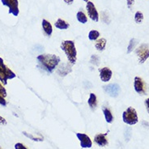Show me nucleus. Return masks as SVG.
Instances as JSON below:
<instances>
[{"mask_svg": "<svg viewBox=\"0 0 149 149\" xmlns=\"http://www.w3.org/2000/svg\"><path fill=\"white\" fill-rule=\"evenodd\" d=\"M37 59L41 67L49 73H52L61 62L59 57L56 54H40Z\"/></svg>", "mask_w": 149, "mask_h": 149, "instance_id": "f257e3e1", "label": "nucleus"}, {"mask_svg": "<svg viewBox=\"0 0 149 149\" xmlns=\"http://www.w3.org/2000/svg\"><path fill=\"white\" fill-rule=\"evenodd\" d=\"M61 49L65 53L67 59L71 65H74L77 61V51L73 41L67 40L63 41L61 44Z\"/></svg>", "mask_w": 149, "mask_h": 149, "instance_id": "f03ea898", "label": "nucleus"}, {"mask_svg": "<svg viewBox=\"0 0 149 149\" xmlns=\"http://www.w3.org/2000/svg\"><path fill=\"white\" fill-rule=\"evenodd\" d=\"M15 76L16 74L5 65L3 59L0 57V82L6 85L8 84V79H14Z\"/></svg>", "mask_w": 149, "mask_h": 149, "instance_id": "7ed1b4c3", "label": "nucleus"}, {"mask_svg": "<svg viewBox=\"0 0 149 149\" xmlns=\"http://www.w3.org/2000/svg\"><path fill=\"white\" fill-rule=\"evenodd\" d=\"M123 120L124 123L130 126L137 124L139 122V118L135 109L133 107H128L123 112Z\"/></svg>", "mask_w": 149, "mask_h": 149, "instance_id": "20e7f679", "label": "nucleus"}, {"mask_svg": "<svg viewBox=\"0 0 149 149\" xmlns=\"http://www.w3.org/2000/svg\"><path fill=\"white\" fill-rule=\"evenodd\" d=\"M139 63H144L149 58V45L148 44H142L135 50Z\"/></svg>", "mask_w": 149, "mask_h": 149, "instance_id": "39448f33", "label": "nucleus"}, {"mask_svg": "<svg viewBox=\"0 0 149 149\" xmlns=\"http://www.w3.org/2000/svg\"><path fill=\"white\" fill-rule=\"evenodd\" d=\"M2 3L4 6H7L9 8V13L12 14L15 16H17L19 15V3L18 0H1Z\"/></svg>", "mask_w": 149, "mask_h": 149, "instance_id": "423d86ee", "label": "nucleus"}, {"mask_svg": "<svg viewBox=\"0 0 149 149\" xmlns=\"http://www.w3.org/2000/svg\"><path fill=\"white\" fill-rule=\"evenodd\" d=\"M134 91L139 95H145L147 93V85L145 82L143 81V79L139 76L134 77Z\"/></svg>", "mask_w": 149, "mask_h": 149, "instance_id": "0eeeda50", "label": "nucleus"}, {"mask_svg": "<svg viewBox=\"0 0 149 149\" xmlns=\"http://www.w3.org/2000/svg\"><path fill=\"white\" fill-rule=\"evenodd\" d=\"M86 10H87V12H88V15L89 16V18L94 22H98L99 14H98V11H97V8H96L93 2L88 1L87 3V4H86Z\"/></svg>", "mask_w": 149, "mask_h": 149, "instance_id": "6e6552de", "label": "nucleus"}, {"mask_svg": "<svg viewBox=\"0 0 149 149\" xmlns=\"http://www.w3.org/2000/svg\"><path fill=\"white\" fill-rule=\"evenodd\" d=\"M77 138L80 142V146L83 148H90L93 146V142L89 138V136H88L86 134L84 133H77L76 134Z\"/></svg>", "mask_w": 149, "mask_h": 149, "instance_id": "1a4fd4ad", "label": "nucleus"}, {"mask_svg": "<svg viewBox=\"0 0 149 149\" xmlns=\"http://www.w3.org/2000/svg\"><path fill=\"white\" fill-rule=\"evenodd\" d=\"M104 90L111 97H117L119 95L120 86L118 84H110L104 86Z\"/></svg>", "mask_w": 149, "mask_h": 149, "instance_id": "9d476101", "label": "nucleus"}, {"mask_svg": "<svg viewBox=\"0 0 149 149\" xmlns=\"http://www.w3.org/2000/svg\"><path fill=\"white\" fill-rule=\"evenodd\" d=\"M99 73H100V79L102 82L106 83L109 82L112 78V74L113 72L109 68V67H102L99 69Z\"/></svg>", "mask_w": 149, "mask_h": 149, "instance_id": "9b49d317", "label": "nucleus"}, {"mask_svg": "<svg viewBox=\"0 0 149 149\" xmlns=\"http://www.w3.org/2000/svg\"><path fill=\"white\" fill-rule=\"evenodd\" d=\"M108 133H104V134H97L95 138H94V142L97 143V145L100 146V147H104L109 143L108 139L106 138Z\"/></svg>", "mask_w": 149, "mask_h": 149, "instance_id": "f8f14e48", "label": "nucleus"}, {"mask_svg": "<svg viewBox=\"0 0 149 149\" xmlns=\"http://www.w3.org/2000/svg\"><path fill=\"white\" fill-rule=\"evenodd\" d=\"M41 24H42V29L44 30L45 33L48 36V37H50L52 35L53 33V28L51 24L49 22L48 20L46 19H42V22H41Z\"/></svg>", "mask_w": 149, "mask_h": 149, "instance_id": "ddd939ff", "label": "nucleus"}, {"mask_svg": "<svg viewBox=\"0 0 149 149\" xmlns=\"http://www.w3.org/2000/svg\"><path fill=\"white\" fill-rule=\"evenodd\" d=\"M54 26L57 29H58L65 30L67 29L70 27V24L67 21H65L64 19H58V20L54 23Z\"/></svg>", "mask_w": 149, "mask_h": 149, "instance_id": "4468645a", "label": "nucleus"}, {"mask_svg": "<svg viewBox=\"0 0 149 149\" xmlns=\"http://www.w3.org/2000/svg\"><path fill=\"white\" fill-rule=\"evenodd\" d=\"M106 43H107V41L104 38L98 39V40L96 41L95 47H96V49L98 51H103V50H104L105 47H106Z\"/></svg>", "mask_w": 149, "mask_h": 149, "instance_id": "2eb2a0df", "label": "nucleus"}, {"mask_svg": "<svg viewBox=\"0 0 149 149\" xmlns=\"http://www.w3.org/2000/svg\"><path fill=\"white\" fill-rule=\"evenodd\" d=\"M88 103L92 109H96V108L97 107V96L94 93H90Z\"/></svg>", "mask_w": 149, "mask_h": 149, "instance_id": "dca6fc26", "label": "nucleus"}, {"mask_svg": "<svg viewBox=\"0 0 149 149\" xmlns=\"http://www.w3.org/2000/svg\"><path fill=\"white\" fill-rule=\"evenodd\" d=\"M103 113H104V118H105L106 123H113V114H112V112L109 109L107 108V107H104V108H103Z\"/></svg>", "mask_w": 149, "mask_h": 149, "instance_id": "f3484780", "label": "nucleus"}, {"mask_svg": "<svg viewBox=\"0 0 149 149\" xmlns=\"http://www.w3.org/2000/svg\"><path fill=\"white\" fill-rule=\"evenodd\" d=\"M76 17H77V19H78L79 22L81 23V24H86V23L88 22V18H87L86 15L83 11H78V13L76 15Z\"/></svg>", "mask_w": 149, "mask_h": 149, "instance_id": "a211bd4d", "label": "nucleus"}, {"mask_svg": "<svg viewBox=\"0 0 149 149\" xmlns=\"http://www.w3.org/2000/svg\"><path fill=\"white\" fill-rule=\"evenodd\" d=\"M100 37V33L97 30H92L88 33V39L90 41H97Z\"/></svg>", "mask_w": 149, "mask_h": 149, "instance_id": "6ab92c4d", "label": "nucleus"}, {"mask_svg": "<svg viewBox=\"0 0 149 149\" xmlns=\"http://www.w3.org/2000/svg\"><path fill=\"white\" fill-rule=\"evenodd\" d=\"M143 20V14L141 11H136V13L134 14V21L137 24H141Z\"/></svg>", "mask_w": 149, "mask_h": 149, "instance_id": "aec40b11", "label": "nucleus"}, {"mask_svg": "<svg viewBox=\"0 0 149 149\" xmlns=\"http://www.w3.org/2000/svg\"><path fill=\"white\" fill-rule=\"evenodd\" d=\"M137 44V41L135 39H131L130 41V43H129V45H128V48H127V54H130V52L133 51L134 46Z\"/></svg>", "mask_w": 149, "mask_h": 149, "instance_id": "412c9836", "label": "nucleus"}, {"mask_svg": "<svg viewBox=\"0 0 149 149\" xmlns=\"http://www.w3.org/2000/svg\"><path fill=\"white\" fill-rule=\"evenodd\" d=\"M23 134H24V135H25L27 138L32 139L33 141H36V142L43 141V138H37V137H34L33 134H28V133H27V132H25V131H24V132H23Z\"/></svg>", "mask_w": 149, "mask_h": 149, "instance_id": "4be33fe9", "label": "nucleus"}, {"mask_svg": "<svg viewBox=\"0 0 149 149\" xmlns=\"http://www.w3.org/2000/svg\"><path fill=\"white\" fill-rule=\"evenodd\" d=\"M0 95L2 96V97H7V91L5 89V88L3 87V85L0 83Z\"/></svg>", "mask_w": 149, "mask_h": 149, "instance_id": "5701e85b", "label": "nucleus"}, {"mask_svg": "<svg viewBox=\"0 0 149 149\" xmlns=\"http://www.w3.org/2000/svg\"><path fill=\"white\" fill-rule=\"evenodd\" d=\"M15 149H28L25 147V146L24 145L23 143H15Z\"/></svg>", "mask_w": 149, "mask_h": 149, "instance_id": "b1692460", "label": "nucleus"}, {"mask_svg": "<svg viewBox=\"0 0 149 149\" xmlns=\"http://www.w3.org/2000/svg\"><path fill=\"white\" fill-rule=\"evenodd\" d=\"M0 104L3 105V106H6L7 105V101H5L4 97H2L1 95H0Z\"/></svg>", "mask_w": 149, "mask_h": 149, "instance_id": "393cba45", "label": "nucleus"}, {"mask_svg": "<svg viewBox=\"0 0 149 149\" xmlns=\"http://www.w3.org/2000/svg\"><path fill=\"white\" fill-rule=\"evenodd\" d=\"M127 6H128V8H131V7L133 6L134 4V0H127Z\"/></svg>", "mask_w": 149, "mask_h": 149, "instance_id": "a878e982", "label": "nucleus"}, {"mask_svg": "<svg viewBox=\"0 0 149 149\" xmlns=\"http://www.w3.org/2000/svg\"><path fill=\"white\" fill-rule=\"evenodd\" d=\"M0 125H3V126L7 125V121H6V119L4 118H3V117H1V116H0Z\"/></svg>", "mask_w": 149, "mask_h": 149, "instance_id": "bb28decb", "label": "nucleus"}, {"mask_svg": "<svg viewBox=\"0 0 149 149\" xmlns=\"http://www.w3.org/2000/svg\"><path fill=\"white\" fill-rule=\"evenodd\" d=\"M145 106H146V109H147V111L148 112V113H149V97L146 99Z\"/></svg>", "mask_w": 149, "mask_h": 149, "instance_id": "cd10ccee", "label": "nucleus"}, {"mask_svg": "<svg viewBox=\"0 0 149 149\" xmlns=\"http://www.w3.org/2000/svg\"><path fill=\"white\" fill-rule=\"evenodd\" d=\"M64 2H65V3H66L67 4H69V5H71V4L73 3L74 0H64Z\"/></svg>", "mask_w": 149, "mask_h": 149, "instance_id": "c85d7f7f", "label": "nucleus"}, {"mask_svg": "<svg viewBox=\"0 0 149 149\" xmlns=\"http://www.w3.org/2000/svg\"><path fill=\"white\" fill-rule=\"evenodd\" d=\"M84 2H86V3H88V2L89 0H84Z\"/></svg>", "mask_w": 149, "mask_h": 149, "instance_id": "c756f323", "label": "nucleus"}, {"mask_svg": "<svg viewBox=\"0 0 149 149\" xmlns=\"http://www.w3.org/2000/svg\"><path fill=\"white\" fill-rule=\"evenodd\" d=\"M0 149H2V148H0Z\"/></svg>", "mask_w": 149, "mask_h": 149, "instance_id": "7c9ffc66", "label": "nucleus"}]
</instances>
